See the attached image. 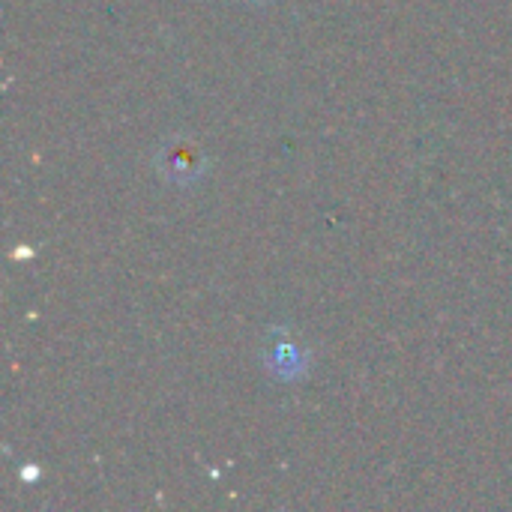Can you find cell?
Here are the masks:
<instances>
[{
  "instance_id": "obj_1",
  "label": "cell",
  "mask_w": 512,
  "mask_h": 512,
  "mask_svg": "<svg viewBox=\"0 0 512 512\" xmlns=\"http://www.w3.org/2000/svg\"><path fill=\"white\" fill-rule=\"evenodd\" d=\"M159 168H162V174H168V180L189 183V180H195L204 171V153L192 141L174 138L159 153Z\"/></svg>"
}]
</instances>
